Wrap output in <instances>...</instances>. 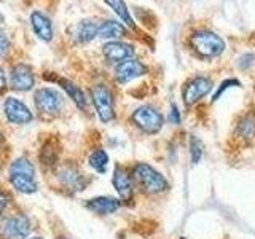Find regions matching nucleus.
Returning a JSON list of instances; mask_svg holds the SVG:
<instances>
[{
    "label": "nucleus",
    "mask_w": 255,
    "mask_h": 239,
    "mask_svg": "<svg viewBox=\"0 0 255 239\" xmlns=\"http://www.w3.org/2000/svg\"><path fill=\"white\" fill-rule=\"evenodd\" d=\"M58 83L62 86V90L69 94V98L74 101L80 109H83V110L86 109V98H85V94H83V91L80 90V88L75 83L69 82V80H66V78H58Z\"/></svg>",
    "instance_id": "nucleus-18"
},
{
    "label": "nucleus",
    "mask_w": 255,
    "mask_h": 239,
    "mask_svg": "<svg viewBox=\"0 0 255 239\" xmlns=\"http://www.w3.org/2000/svg\"><path fill=\"white\" fill-rule=\"evenodd\" d=\"M8 48H10V40L6 38L5 34H2V32H0V58L6 54Z\"/></svg>",
    "instance_id": "nucleus-26"
},
{
    "label": "nucleus",
    "mask_w": 255,
    "mask_h": 239,
    "mask_svg": "<svg viewBox=\"0 0 255 239\" xmlns=\"http://www.w3.org/2000/svg\"><path fill=\"white\" fill-rule=\"evenodd\" d=\"M238 134L246 140H252L255 137V114H247L239 120Z\"/></svg>",
    "instance_id": "nucleus-20"
},
{
    "label": "nucleus",
    "mask_w": 255,
    "mask_h": 239,
    "mask_svg": "<svg viewBox=\"0 0 255 239\" xmlns=\"http://www.w3.org/2000/svg\"><path fill=\"white\" fill-rule=\"evenodd\" d=\"M10 182L11 185L24 195H32L37 191L35 167L27 158L14 159L10 166Z\"/></svg>",
    "instance_id": "nucleus-1"
},
{
    "label": "nucleus",
    "mask_w": 255,
    "mask_h": 239,
    "mask_svg": "<svg viewBox=\"0 0 255 239\" xmlns=\"http://www.w3.org/2000/svg\"><path fill=\"white\" fill-rule=\"evenodd\" d=\"M93 102L98 115L101 118V121L109 123L114 120L115 112H114V98H112V93L106 85H98L93 88Z\"/></svg>",
    "instance_id": "nucleus-6"
},
{
    "label": "nucleus",
    "mask_w": 255,
    "mask_h": 239,
    "mask_svg": "<svg viewBox=\"0 0 255 239\" xmlns=\"http://www.w3.org/2000/svg\"><path fill=\"white\" fill-rule=\"evenodd\" d=\"M58 155H59V150H56L53 147L51 142H48L46 145H43L42 151H40V161H42L43 166H54L56 161H58Z\"/></svg>",
    "instance_id": "nucleus-23"
},
{
    "label": "nucleus",
    "mask_w": 255,
    "mask_h": 239,
    "mask_svg": "<svg viewBox=\"0 0 255 239\" xmlns=\"http://www.w3.org/2000/svg\"><path fill=\"white\" fill-rule=\"evenodd\" d=\"M143 74H147V67L137 59H128L122 64H118L115 69V77L120 83H128Z\"/></svg>",
    "instance_id": "nucleus-11"
},
{
    "label": "nucleus",
    "mask_w": 255,
    "mask_h": 239,
    "mask_svg": "<svg viewBox=\"0 0 255 239\" xmlns=\"http://www.w3.org/2000/svg\"><path fill=\"white\" fill-rule=\"evenodd\" d=\"M35 83L34 72L27 64H16L10 72V88L14 91H29Z\"/></svg>",
    "instance_id": "nucleus-10"
},
{
    "label": "nucleus",
    "mask_w": 255,
    "mask_h": 239,
    "mask_svg": "<svg viewBox=\"0 0 255 239\" xmlns=\"http://www.w3.org/2000/svg\"><path fill=\"white\" fill-rule=\"evenodd\" d=\"M5 85H6V78H5V74H3V70L0 69V91L3 90V88H5Z\"/></svg>",
    "instance_id": "nucleus-29"
},
{
    "label": "nucleus",
    "mask_w": 255,
    "mask_h": 239,
    "mask_svg": "<svg viewBox=\"0 0 255 239\" xmlns=\"http://www.w3.org/2000/svg\"><path fill=\"white\" fill-rule=\"evenodd\" d=\"M190 153H191V163L198 164L199 159L203 156V143L199 142V139L195 137V135L190 137Z\"/></svg>",
    "instance_id": "nucleus-24"
},
{
    "label": "nucleus",
    "mask_w": 255,
    "mask_h": 239,
    "mask_svg": "<svg viewBox=\"0 0 255 239\" xmlns=\"http://www.w3.org/2000/svg\"><path fill=\"white\" fill-rule=\"evenodd\" d=\"M30 233V222L26 215L14 214L6 217L0 227V235L3 239H26Z\"/></svg>",
    "instance_id": "nucleus-7"
},
{
    "label": "nucleus",
    "mask_w": 255,
    "mask_h": 239,
    "mask_svg": "<svg viewBox=\"0 0 255 239\" xmlns=\"http://www.w3.org/2000/svg\"><path fill=\"white\" fill-rule=\"evenodd\" d=\"M132 121L140 131L155 134L163 127V115L150 106H142L132 114Z\"/></svg>",
    "instance_id": "nucleus-4"
},
{
    "label": "nucleus",
    "mask_w": 255,
    "mask_h": 239,
    "mask_svg": "<svg viewBox=\"0 0 255 239\" xmlns=\"http://www.w3.org/2000/svg\"><path fill=\"white\" fill-rule=\"evenodd\" d=\"M104 2H106L112 8V10L118 14V18H122L128 24V26L134 27V19H132V16L129 14V10H128L125 0H104Z\"/></svg>",
    "instance_id": "nucleus-21"
},
{
    "label": "nucleus",
    "mask_w": 255,
    "mask_h": 239,
    "mask_svg": "<svg viewBox=\"0 0 255 239\" xmlns=\"http://www.w3.org/2000/svg\"><path fill=\"white\" fill-rule=\"evenodd\" d=\"M90 166L96 172L104 174L107 169V164H109V155L106 153V150H96L90 155Z\"/></svg>",
    "instance_id": "nucleus-22"
},
{
    "label": "nucleus",
    "mask_w": 255,
    "mask_h": 239,
    "mask_svg": "<svg viewBox=\"0 0 255 239\" xmlns=\"http://www.w3.org/2000/svg\"><path fill=\"white\" fill-rule=\"evenodd\" d=\"M132 179L139 183L143 191H147V193H151V195L163 193V191L169 188L167 180L147 163H139L134 166Z\"/></svg>",
    "instance_id": "nucleus-2"
},
{
    "label": "nucleus",
    "mask_w": 255,
    "mask_h": 239,
    "mask_svg": "<svg viewBox=\"0 0 255 239\" xmlns=\"http://www.w3.org/2000/svg\"><path fill=\"white\" fill-rule=\"evenodd\" d=\"M231 85H238V86H239V82H236V80H227V82H223L222 86L217 90V93H215V96H214V99H212V101H217V99L220 98V96H222V93L225 91V90H228V88H230Z\"/></svg>",
    "instance_id": "nucleus-25"
},
{
    "label": "nucleus",
    "mask_w": 255,
    "mask_h": 239,
    "mask_svg": "<svg viewBox=\"0 0 255 239\" xmlns=\"http://www.w3.org/2000/svg\"><path fill=\"white\" fill-rule=\"evenodd\" d=\"M99 32V24H96V21L85 19L82 22H78V26L75 29V40L80 43L91 42V40L98 35Z\"/></svg>",
    "instance_id": "nucleus-16"
},
{
    "label": "nucleus",
    "mask_w": 255,
    "mask_h": 239,
    "mask_svg": "<svg viewBox=\"0 0 255 239\" xmlns=\"http://www.w3.org/2000/svg\"><path fill=\"white\" fill-rule=\"evenodd\" d=\"M114 187L118 191L120 198L123 201H131L132 198V180L129 177V172L126 171V167L123 166H115V171H114Z\"/></svg>",
    "instance_id": "nucleus-13"
},
{
    "label": "nucleus",
    "mask_w": 255,
    "mask_h": 239,
    "mask_svg": "<svg viewBox=\"0 0 255 239\" xmlns=\"http://www.w3.org/2000/svg\"><path fill=\"white\" fill-rule=\"evenodd\" d=\"M2 145H3V135L0 132V148H2Z\"/></svg>",
    "instance_id": "nucleus-30"
},
{
    "label": "nucleus",
    "mask_w": 255,
    "mask_h": 239,
    "mask_svg": "<svg viewBox=\"0 0 255 239\" xmlns=\"http://www.w3.org/2000/svg\"><path fill=\"white\" fill-rule=\"evenodd\" d=\"M30 22L38 38L45 40V42H50L53 38V24L46 14L42 11H34L30 14Z\"/></svg>",
    "instance_id": "nucleus-15"
},
{
    "label": "nucleus",
    "mask_w": 255,
    "mask_h": 239,
    "mask_svg": "<svg viewBox=\"0 0 255 239\" xmlns=\"http://www.w3.org/2000/svg\"><path fill=\"white\" fill-rule=\"evenodd\" d=\"M212 90V82L206 77H196L185 85L183 88V102L185 106H193L201 98Z\"/></svg>",
    "instance_id": "nucleus-8"
},
{
    "label": "nucleus",
    "mask_w": 255,
    "mask_h": 239,
    "mask_svg": "<svg viewBox=\"0 0 255 239\" xmlns=\"http://www.w3.org/2000/svg\"><path fill=\"white\" fill-rule=\"evenodd\" d=\"M104 56L110 61V62H125L128 59H131V56L134 54V48L129 43L125 42H118V40H114V42H109L104 45Z\"/></svg>",
    "instance_id": "nucleus-12"
},
{
    "label": "nucleus",
    "mask_w": 255,
    "mask_h": 239,
    "mask_svg": "<svg viewBox=\"0 0 255 239\" xmlns=\"http://www.w3.org/2000/svg\"><path fill=\"white\" fill-rule=\"evenodd\" d=\"M171 120L172 121L177 124L179 121H180V118H179V110H177V107L175 106H172V112H171Z\"/></svg>",
    "instance_id": "nucleus-28"
},
{
    "label": "nucleus",
    "mask_w": 255,
    "mask_h": 239,
    "mask_svg": "<svg viewBox=\"0 0 255 239\" xmlns=\"http://www.w3.org/2000/svg\"><path fill=\"white\" fill-rule=\"evenodd\" d=\"M59 177L64 185L69 188H74V190H83L86 185L85 177L77 169H74V167H64L59 174Z\"/></svg>",
    "instance_id": "nucleus-17"
},
{
    "label": "nucleus",
    "mask_w": 255,
    "mask_h": 239,
    "mask_svg": "<svg viewBox=\"0 0 255 239\" xmlns=\"http://www.w3.org/2000/svg\"><path fill=\"white\" fill-rule=\"evenodd\" d=\"M120 201L115 198L110 196H99V198H93L90 201H86V209H90L91 212L98 214V215H109L118 211Z\"/></svg>",
    "instance_id": "nucleus-14"
},
{
    "label": "nucleus",
    "mask_w": 255,
    "mask_h": 239,
    "mask_svg": "<svg viewBox=\"0 0 255 239\" xmlns=\"http://www.w3.org/2000/svg\"><path fill=\"white\" fill-rule=\"evenodd\" d=\"M35 107L43 115H56L59 114L64 106V98L53 88H40L34 96Z\"/></svg>",
    "instance_id": "nucleus-5"
},
{
    "label": "nucleus",
    "mask_w": 255,
    "mask_h": 239,
    "mask_svg": "<svg viewBox=\"0 0 255 239\" xmlns=\"http://www.w3.org/2000/svg\"><path fill=\"white\" fill-rule=\"evenodd\" d=\"M126 34V29L122 22H117V21H104L102 24H99V32L98 35L102 38H117V37H122Z\"/></svg>",
    "instance_id": "nucleus-19"
},
{
    "label": "nucleus",
    "mask_w": 255,
    "mask_h": 239,
    "mask_svg": "<svg viewBox=\"0 0 255 239\" xmlns=\"http://www.w3.org/2000/svg\"><path fill=\"white\" fill-rule=\"evenodd\" d=\"M3 112L8 118V121L16 124H26L32 121V112L27 109L24 102H21L16 98H8L3 104Z\"/></svg>",
    "instance_id": "nucleus-9"
},
{
    "label": "nucleus",
    "mask_w": 255,
    "mask_h": 239,
    "mask_svg": "<svg viewBox=\"0 0 255 239\" xmlns=\"http://www.w3.org/2000/svg\"><path fill=\"white\" fill-rule=\"evenodd\" d=\"M190 43L199 54L204 56V58H215V56L222 54L223 50H225V42H223L215 32L206 30V29L195 32V34L191 35Z\"/></svg>",
    "instance_id": "nucleus-3"
},
{
    "label": "nucleus",
    "mask_w": 255,
    "mask_h": 239,
    "mask_svg": "<svg viewBox=\"0 0 255 239\" xmlns=\"http://www.w3.org/2000/svg\"><path fill=\"white\" fill-rule=\"evenodd\" d=\"M6 204H8V196L3 193V191H0V215L3 214Z\"/></svg>",
    "instance_id": "nucleus-27"
},
{
    "label": "nucleus",
    "mask_w": 255,
    "mask_h": 239,
    "mask_svg": "<svg viewBox=\"0 0 255 239\" xmlns=\"http://www.w3.org/2000/svg\"><path fill=\"white\" fill-rule=\"evenodd\" d=\"M30 239H43V238H38V236H35V238H30Z\"/></svg>",
    "instance_id": "nucleus-31"
}]
</instances>
